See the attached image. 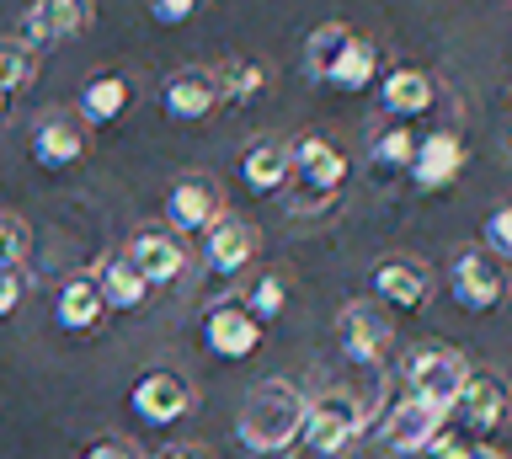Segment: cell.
<instances>
[{
	"mask_svg": "<svg viewBox=\"0 0 512 459\" xmlns=\"http://www.w3.org/2000/svg\"><path fill=\"white\" fill-rule=\"evenodd\" d=\"M304 427V395L288 379H262L235 417V438L246 454H288Z\"/></svg>",
	"mask_w": 512,
	"mask_h": 459,
	"instance_id": "1",
	"label": "cell"
},
{
	"mask_svg": "<svg viewBox=\"0 0 512 459\" xmlns=\"http://www.w3.org/2000/svg\"><path fill=\"white\" fill-rule=\"evenodd\" d=\"M288 177L299 182V193L288 209L294 214H315V209H326V203L342 193V182H347V155L331 145V139H320V134H304L299 145H288Z\"/></svg>",
	"mask_w": 512,
	"mask_h": 459,
	"instance_id": "2",
	"label": "cell"
},
{
	"mask_svg": "<svg viewBox=\"0 0 512 459\" xmlns=\"http://www.w3.org/2000/svg\"><path fill=\"white\" fill-rule=\"evenodd\" d=\"M363 401L358 395H347V390H326V395H315V401H304V427H299V443L310 454L320 459H331V454H342L358 443L363 433Z\"/></svg>",
	"mask_w": 512,
	"mask_h": 459,
	"instance_id": "3",
	"label": "cell"
},
{
	"mask_svg": "<svg viewBox=\"0 0 512 459\" xmlns=\"http://www.w3.org/2000/svg\"><path fill=\"white\" fill-rule=\"evenodd\" d=\"M470 379V363H464L454 347H416L406 358V395L411 401H427L438 406L443 417H454V401Z\"/></svg>",
	"mask_w": 512,
	"mask_h": 459,
	"instance_id": "4",
	"label": "cell"
},
{
	"mask_svg": "<svg viewBox=\"0 0 512 459\" xmlns=\"http://www.w3.org/2000/svg\"><path fill=\"white\" fill-rule=\"evenodd\" d=\"M507 411H512V390L491 369H470V379H464V390H459V401H454V417H459L464 443H470V438H491L496 427L507 422Z\"/></svg>",
	"mask_w": 512,
	"mask_h": 459,
	"instance_id": "5",
	"label": "cell"
},
{
	"mask_svg": "<svg viewBox=\"0 0 512 459\" xmlns=\"http://www.w3.org/2000/svg\"><path fill=\"white\" fill-rule=\"evenodd\" d=\"M448 289H454L459 310L486 315L507 299V267L491 257V251H459L454 267H448Z\"/></svg>",
	"mask_w": 512,
	"mask_h": 459,
	"instance_id": "6",
	"label": "cell"
},
{
	"mask_svg": "<svg viewBox=\"0 0 512 459\" xmlns=\"http://www.w3.org/2000/svg\"><path fill=\"white\" fill-rule=\"evenodd\" d=\"M128 411L150 427H171L192 411V385L171 369H150V374L134 379V390H128Z\"/></svg>",
	"mask_w": 512,
	"mask_h": 459,
	"instance_id": "7",
	"label": "cell"
},
{
	"mask_svg": "<svg viewBox=\"0 0 512 459\" xmlns=\"http://www.w3.org/2000/svg\"><path fill=\"white\" fill-rule=\"evenodd\" d=\"M256 251H262V230H256L251 219L224 214V219H214V225H208V241H203L208 273L235 278L240 267H251V262H256Z\"/></svg>",
	"mask_w": 512,
	"mask_h": 459,
	"instance_id": "8",
	"label": "cell"
},
{
	"mask_svg": "<svg viewBox=\"0 0 512 459\" xmlns=\"http://www.w3.org/2000/svg\"><path fill=\"white\" fill-rule=\"evenodd\" d=\"M336 331H342V353L352 363H384V353H390V342H395V331H390V321H384V310L374 299H352L342 310V321H336Z\"/></svg>",
	"mask_w": 512,
	"mask_h": 459,
	"instance_id": "9",
	"label": "cell"
},
{
	"mask_svg": "<svg viewBox=\"0 0 512 459\" xmlns=\"http://www.w3.org/2000/svg\"><path fill=\"white\" fill-rule=\"evenodd\" d=\"M219 102H224L219 97V70H203V65L176 70L166 81V91H160V107H166V118H176V123H203Z\"/></svg>",
	"mask_w": 512,
	"mask_h": 459,
	"instance_id": "10",
	"label": "cell"
},
{
	"mask_svg": "<svg viewBox=\"0 0 512 459\" xmlns=\"http://www.w3.org/2000/svg\"><path fill=\"white\" fill-rule=\"evenodd\" d=\"M443 433H448L443 411L427 406V401H411V395L390 411V417H384V443H390L395 454H427Z\"/></svg>",
	"mask_w": 512,
	"mask_h": 459,
	"instance_id": "11",
	"label": "cell"
},
{
	"mask_svg": "<svg viewBox=\"0 0 512 459\" xmlns=\"http://www.w3.org/2000/svg\"><path fill=\"white\" fill-rule=\"evenodd\" d=\"M464 171V139L459 134H427L416 139V155H411V182L422 187V193H443V187H454Z\"/></svg>",
	"mask_w": 512,
	"mask_h": 459,
	"instance_id": "12",
	"label": "cell"
},
{
	"mask_svg": "<svg viewBox=\"0 0 512 459\" xmlns=\"http://www.w3.org/2000/svg\"><path fill=\"white\" fill-rule=\"evenodd\" d=\"M203 347L214 358L240 363V358H251L256 347H262V326L246 315V305H214L203 315Z\"/></svg>",
	"mask_w": 512,
	"mask_h": 459,
	"instance_id": "13",
	"label": "cell"
},
{
	"mask_svg": "<svg viewBox=\"0 0 512 459\" xmlns=\"http://www.w3.org/2000/svg\"><path fill=\"white\" fill-rule=\"evenodd\" d=\"M123 257L134 262V273L150 283H176L187 273V251H182V241H176L171 230H139L134 241L123 246Z\"/></svg>",
	"mask_w": 512,
	"mask_h": 459,
	"instance_id": "14",
	"label": "cell"
},
{
	"mask_svg": "<svg viewBox=\"0 0 512 459\" xmlns=\"http://www.w3.org/2000/svg\"><path fill=\"white\" fill-rule=\"evenodd\" d=\"M80 27H91V6L80 0H43V6H27L22 11V43L27 49H54Z\"/></svg>",
	"mask_w": 512,
	"mask_h": 459,
	"instance_id": "15",
	"label": "cell"
},
{
	"mask_svg": "<svg viewBox=\"0 0 512 459\" xmlns=\"http://www.w3.org/2000/svg\"><path fill=\"white\" fill-rule=\"evenodd\" d=\"M374 294L390 310H422L427 294H432V273L422 262H411V257H384L374 267Z\"/></svg>",
	"mask_w": 512,
	"mask_h": 459,
	"instance_id": "16",
	"label": "cell"
},
{
	"mask_svg": "<svg viewBox=\"0 0 512 459\" xmlns=\"http://www.w3.org/2000/svg\"><path fill=\"white\" fill-rule=\"evenodd\" d=\"M80 155H86V129H80L75 118H64V113L38 118V129H32V161L43 171H64V166H75Z\"/></svg>",
	"mask_w": 512,
	"mask_h": 459,
	"instance_id": "17",
	"label": "cell"
},
{
	"mask_svg": "<svg viewBox=\"0 0 512 459\" xmlns=\"http://www.w3.org/2000/svg\"><path fill=\"white\" fill-rule=\"evenodd\" d=\"M214 214H219V187L203 182V177H182L166 193V219H171V230H182V235L208 230Z\"/></svg>",
	"mask_w": 512,
	"mask_h": 459,
	"instance_id": "18",
	"label": "cell"
},
{
	"mask_svg": "<svg viewBox=\"0 0 512 459\" xmlns=\"http://www.w3.org/2000/svg\"><path fill=\"white\" fill-rule=\"evenodd\" d=\"M432 97H438V86H432V75L416 70V65L390 70V75H384V86H379V102H384V113H390V118H416V113H427Z\"/></svg>",
	"mask_w": 512,
	"mask_h": 459,
	"instance_id": "19",
	"label": "cell"
},
{
	"mask_svg": "<svg viewBox=\"0 0 512 459\" xmlns=\"http://www.w3.org/2000/svg\"><path fill=\"white\" fill-rule=\"evenodd\" d=\"M102 315H107V305H102V289H96L91 273L70 278V283L59 289V299H54L59 331H96V326H102Z\"/></svg>",
	"mask_w": 512,
	"mask_h": 459,
	"instance_id": "20",
	"label": "cell"
},
{
	"mask_svg": "<svg viewBox=\"0 0 512 459\" xmlns=\"http://www.w3.org/2000/svg\"><path fill=\"white\" fill-rule=\"evenodd\" d=\"M96 289H102L107 310H144V299H150V283L134 273V262H128L123 251L102 257V267H96Z\"/></svg>",
	"mask_w": 512,
	"mask_h": 459,
	"instance_id": "21",
	"label": "cell"
},
{
	"mask_svg": "<svg viewBox=\"0 0 512 459\" xmlns=\"http://www.w3.org/2000/svg\"><path fill=\"white\" fill-rule=\"evenodd\" d=\"M240 182L251 187V193H278L288 182V145L278 139H256V145L240 155Z\"/></svg>",
	"mask_w": 512,
	"mask_h": 459,
	"instance_id": "22",
	"label": "cell"
},
{
	"mask_svg": "<svg viewBox=\"0 0 512 459\" xmlns=\"http://www.w3.org/2000/svg\"><path fill=\"white\" fill-rule=\"evenodd\" d=\"M374 75H379V49H374L368 38L352 33V38L342 43V54H336L326 86H336V91H368V86H374Z\"/></svg>",
	"mask_w": 512,
	"mask_h": 459,
	"instance_id": "23",
	"label": "cell"
},
{
	"mask_svg": "<svg viewBox=\"0 0 512 459\" xmlns=\"http://www.w3.org/2000/svg\"><path fill=\"white\" fill-rule=\"evenodd\" d=\"M128 102H134V86L123 75H91L80 86V113H86V123H112Z\"/></svg>",
	"mask_w": 512,
	"mask_h": 459,
	"instance_id": "24",
	"label": "cell"
},
{
	"mask_svg": "<svg viewBox=\"0 0 512 459\" xmlns=\"http://www.w3.org/2000/svg\"><path fill=\"white\" fill-rule=\"evenodd\" d=\"M411 155H416V139H411V129H400V123H390V129H379L368 139L374 171H411Z\"/></svg>",
	"mask_w": 512,
	"mask_h": 459,
	"instance_id": "25",
	"label": "cell"
},
{
	"mask_svg": "<svg viewBox=\"0 0 512 459\" xmlns=\"http://www.w3.org/2000/svg\"><path fill=\"white\" fill-rule=\"evenodd\" d=\"M32 75H38V49H27L22 38H0V97L32 86Z\"/></svg>",
	"mask_w": 512,
	"mask_h": 459,
	"instance_id": "26",
	"label": "cell"
},
{
	"mask_svg": "<svg viewBox=\"0 0 512 459\" xmlns=\"http://www.w3.org/2000/svg\"><path fill=\"white\" fill-rule=\"evenodd\" d=\"M262 91H267V65L235 59V65L219 70V97H224V102H256Z\"/></svg>",
	"mask_w": 512,
	"mask_h": 459,
	"instance_id": "27",
	"label": "cell"
},
{
	"mask_svg": "<svg viewBox=\"0 0 512 459\" xmlns=\"http://www.w3.org/2000/svg\"><path fill=\"white\" fill-rule=\"evenodd\" d=\"M283 305H288V283H283V273H262V278L251 283V294H246V315H251L256 326L278 321Z\"/></svg>",
	"mask_w": 512,
	"mask_h": 459,
	"instance_id": "28",
	"label": "cell"
},
{
	"mask_svg": "<svg viewBox=\"0 0 512 459\" xmlns=\"http://www.w3.org/2000/svg\"><path fill=\"white\" fill-rule=\"evenodd\" d=\"M347 38H352V33H347L342 22H326V27H315V33H310V54H304V70H310L315 81H326Z\"/></svg>",
	"mask_w": 512,
	"mask_h": 459,
	"instance_id": "29",
	"label": "cell"
},
{
	"mask_svg": "<svg viewBox=\"0 0 512 459\" xmlns=\"http://www.w3.org/2000/svg\"><path fill=\"white\" fill-rule=\"evenodd\" d=\"M486 251L496 262L512 257V203H502V209L486 214Z\"/></svg>",
	"mask_w": 512,
	"mask_h": 459,
	"instance_id": "30",
	"label": "cell"
},
{
	"mask_svg": "<svg viewBox=\"0 0 512 459\" xmlns=\"http://www.w3.org/2000/svg\"><path fill=\"white\" fill-rule=\"evenodd\" d=\"M22 251H27V225L0 214V267H22Z\"/></svg>",
	"mask_w": 512,
	"mask_h": 459,
	"instance_id": "31",
	"label": "cell"
},
{
	"mask_svg": "<svg viewBox=\"0 0 512 459\" xmlns=\"http://www.w3.org/2000/svg\"><path fill=\"white\" fill-rule=\"evenodd\" d=\"M192 17H198V0H155V6H150V22L155 27H182Z\"/></svg>",
	"mask_w": 512,
	"mask_h": 459,
	"instance_id": "32",
	"label": "cell"
},
{
	"mask_svg": "<svg viewBox=\"0 0 512 459\" xmlns=\"http://www.w3.org/2000/svg\"><path fill=\"white\" fill-rule=\"evenodd\" d=\"M22 294H27L22 267H0V321H6V315H16V305H22Z\"/></svg>",
	"mask_w": 512,
	"mask_h": 459,
	"instance_id": "33",
	"label": "cell"
},
{
	"mask_svg": "<svg viewBox=\"0 0 512 459\" xmlns=\"http://www.w3.org/2000/svg\"><path fill=\"white\" fill-rule=\"evenodd\" d=\"M86 459H139L134 443H123V438H102V443H91Z\"/></svg>",
	"mask_w": 512,
	"mask_h": 459,
	"instance_id": "34",
	"label": "cell"
},
{
	"mask_svg": "<svg viewBox=\"0 0 512 459\" xmlns=\"http://www.w3.org/2000/svg\"><path fill=\"white\" fill-rule=\"evenodd\" d=\"M160 459H203V454H198V449H166Z\"/></svg>",
	"mask_w": 512,
	"mask_h": 459,
	"instance_id": "35",
	"label": "cell"
},
{
	"mask_svg": "<svg viewBox=\"0 0 512 459\" xmlns=\"http://www.w3.org/2000/svg\"><path fill=\"white\" fill-rule=\"evenodd\" d=\"M475 459H502V454H491V449H475Z\"/></svg>",
	"mask_w": 512,
	"mask_h": 459,
	"instance_id": "36",
	"label": "cell"
},
{
	"mask_svg": "<svg viewBox=\"0 0 512 459\" xmlns=\"http://www.w3.org/2000/svg\"><path fill=\"white\" fill-rule=\"evenodd\" d=\"M0 118H6V97H0Z\"/></svg>",
	"mask_w": 512,
	"mask_h": 459,
	"instance_id": "37",
	"label": "cell"
}]
</instances>
